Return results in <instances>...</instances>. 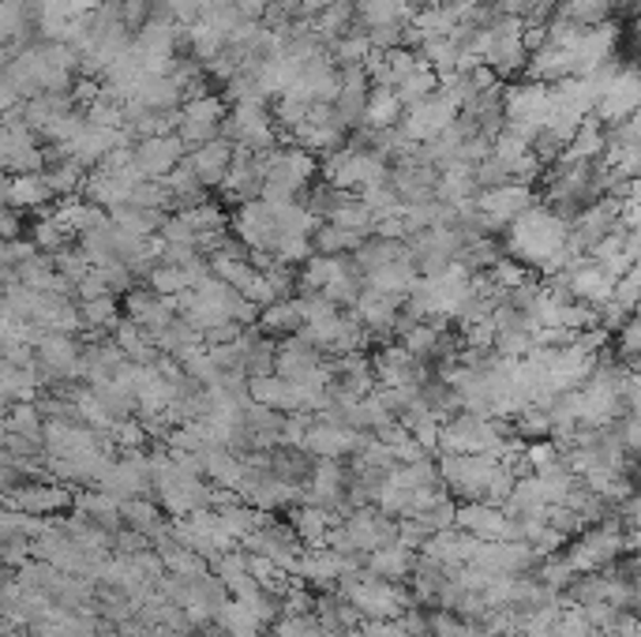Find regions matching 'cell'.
Segmentation results:
<instances>
[{"label": "cell", "instance_id": "cell-5", "mask_svg": "<svg viewBox=\"0 0 641 637\" xmlns=\"http://www.w3.org/2000/svg\"><path fill=\"white\" fill-rule=\"evenodd\" d=\"M536 203L533 188L530 184H495V188H480L477 199H473V214L480 222V230L488 236H499L514 217H522L530 206Z\"/></svg>", "mask_w": 641, "mask_h": 637}, {"label": "cell", "instance_id": "cell-28", "mask_svg": "<svg viewBox=\"0 0 641 637\" xmlns=\"http://www.w3.org/2000/svg\"><path fill=\"white\" fill-rule=\"evenodd\" d=\"M330 525H338L334 518H330V510L323 507H312V502H297L293 513H289V529L297 532V540L305 544L308 551L323 548V532Z\"/></svg>", "mask_w": 641, "mask_h": 637}, {"label": "cell", "instance_id": "cell-20", "mask_svg": "<svg viewBox=\"0 0 641 637\" xmlns=\"http://www.w3.org/2000/svg\"><path fill=\"white\" fill-rule=\"evenodd\" d=\"M477 180H473V166H466V161H450V166L439 169L436 177V192L431 199H439V203L455 206V211H469L477 199Z\"/></svg>", "mask_w": 641, "mask_h": 637}, {"label": "cell", "instance_id": "cell-7", "mask_svg": "<svg viewBox=\"0 0 641 637\" xmlns=\"http://www.w3.org/2000/svg\"><path fill=\"white\" fill-rule=\"evenodd\" d=\"M229 236L241 241L248 252L270 255L278 244V222H275V206L267 199H248V203H237L229 214Z\"/></svg>", "mask_w": 641, "mask_h": 637}, {"label": "cell", "instance_id": "cell-11", "mask_svg": "<svg viewBox=\"0 0 641 637\" xmlns=\"http://www.w3.org/2000/svg\"><path fill=\"white\" fill-rule=\"evenodd\" d=\"M349 544H353L356 555H367V551L383 548V544H394V537H398V521L386 518V513L380 507H356L349 510V518L342 521Z\"/></svg>", "mask_w": 641, "mask_h": 637}, {"label": "cell", "instance_id": "cell-41", "mask_svg": "<svg viewBox=\"0 0 641 637\" xmlns=\"http://www.w3.org/2000/svg\"><path fill=\"white\" fill-rule=\"evenodd\" d=\"M147 548H150V540L143 532L125 529V525L113 532V555H139V551H147Z\"/></svg>", "mask_w": 641, "mask_h": 637}, {"label": "cell", "instance_id": "cell-18", "mask_svg": "<svg viewBox=\"0 0 641 637\" xmlns=\"http://www.w3.org/2000/svg\"><path fill=\"white\" fill-rule=\"evenodd\" d=\"M356 319H361V327L367 330V338H386V335H394V319H398V311H402V300L398 297H386V293L380 289H361V297H356L353 308Z\"/></svg>", "mask_w": 641, "mask_h": 637}, {"label": "cell", "instance_id": "cell-6", "mask_svg": "<svg viewBox=\"0 0 641 637\" xmlns=\"http://www.w3.org/2000/svg\"><path fill=\"white\" fill-rule=\"evenodd\" d=\"M128 53L143 64L147 75H165L181 56V26L169 19H147L136 34H131Z\"/></svg>", "mask_w": 641, "mask_h": 637}, {"label": "cell", "instance_id": "cell-16", "mask_svg": "<svg viewBox=\"0 0 641 637\" xmlns=\"http://www.w3.org/2000/svg\"><path fill=\"white\" fill-rule=\"evenodd\" d=\"M259 188H263V155H248V150L233 147L229 173H225L218 192L237 206L248 203V199H259Z\"/></svg>", "mask_w": 641, "mask_h": 637}, {"label": "cell", "instance_id": "cell-22", "mask_svg": "<svg viewBox=\"0 0 641 637\" xmlns=\"http://www.w3.org/2000/svg\"><path fill=\"white\" fill-rule=\"evenodd\" d=\"M72 510L75 518L90 521V525L106 529V532H117L125 521H120V502L106 496V491H94V488H83L79 496H72Z\"/></svg>", "mask_w": 641, "mask_h": 637}, {"label": "cell", "instance_id": "cell-27", "mask_svg": "<svg viewBox=\"0 0 641 637\" xmlns=\"http://www.w3.org/2000/svg\"><path fill=\"white\" fill-rule=\"evenodd\" d=\"M402 102L394 87H372L367 91V102H364V113H361V128L364 131H383V128H394L402 120Z\"/></svg>", "mask_w": 641, "mask_h": 637}, {"label": "cell", "instance_id": "cell-17", "mask_svg": "<svg viewBox=\"0 0 641 637\" xmlns=\"http://www.w3.org/2000/svg\"><path fill=\"white\" fill-rule=\"evenodd\" d=\"M188 161V169L195 173V180L206 188V192H218L222 188V180L225 173H229V161H233V142L229 139H211V142H203V147H195V150H188L184 155Z\"/></svg>", "mask_w": 641, "mask_h": 637}, {"label": "cell", "instance_id": "cell-1", "mask_svg": "<svg viewBox=\"0 0 641 637\" xmlns=\"http://www.w3.org/2000/svg\"><path fill=\"white\" fill-rule=\"evenodd\" d=\"M570 225L559 214H552L548 206L533 203L522 217H514L503 230V248L511 259L530 266L536 278H548V274L563 270L570 263L567 252Z\"/></svg>", "mask_w": 641, "mask_h": 637}, {"label": "cell", "instance_id": "cell-15", "mask_svg": "<svg viewBox=\"0 0 641 637\" xmlns=\"http://www.w3.org/2000/svg\"><path fill=\"white\" fill-rule=\"evenodd\" d=\"M125 319H131L136 327H143L150 338L158 335V330H165L169 322L177 319V308H173V297H158L154 289H131L125 293Z\"/></svg>", "mask_w": 641, "mask_h": 637}, {"label": "cell", "instance_id": "cell-25", "mask_svg": "<svg viewBox=\"0 0 641 637\" xmlns=\"http://www.w3.org/2000/svg\"><path fill=\"white\" fill-rule=\"evenodd\" d=\"M256 330L263 338H293L300 335V308H297V297H281L275 304H267V308H259L256 316Z\"/></svg>", "mask_w": 641, "mask_h": 637}, {"label": "cell", "instance_id": "cell-43", "mask_svg": "<svg viewBox=\"0 0 641 637\" xmlns=\"http://www.w3.org/2000/svg\"><path fill=\"white\" fill-rule=\"evenodd\" d=\"M327 4H334V0H300V19H316Z\"/></svg>", "mask_w": 641, "mask_h": 637}, {"label": "cell", "instance_id": "cell-2", "mask_svg": "<svg viewBox=\"0 0 641 637\" xmlns=\"http://www.w3.org/2000/svg\"><path fill=\"white\" fill-rule=\"evenodd\" d=\"M319 180V158L293 142H278L270 155H263V188L259 199L267 203H293L308 192V184Z\"/></svg>", "mask_w": 641, "mask_h": 637}, {"label": "cell", "instance_id": "cell-8", "mask_svg": "<svg viewBox=\"0 0 641 637\" xmlns=\"http://www.w3.org/2000/svg\"><path fill=\"white\" fill-rule=\"evenodd\" d=\"M458 120V106L447 98V94H428L424 102H417V106H409L402 113L398 128L405 131V139L417 142V147H424V142H431L436 136H442L450 125Z\"/></svg>", "mask_w": 641, "mask_h": 637}, {"label": "cell", "instance_id": "cell-14", "mask_svg": "<svg viewBox=\"0 0 641 637\" xmlns=\"http://www.w3.org/2000/svg\"><path fill=\"white\" fill-rule=\"evenodd\" d=\"M361 435L364 432H353V427L345 424H327V421H312L305 432V443H300V450L308 454V458H330V461H342L349 454L361 446Z\"/></svg>", "mask_w": 641, "mask_h": 637}, {"label": "cell", "instance_id": "cell-21", "mask_svg": "<svg viewBox=\"0 0 641 637\" xmlns=\"http://www.w3.org/2000/svg\"><path fill=\"white\" fill-rule=\"evenodd\" d=\"M413 563H417V551H409L405 544H398V540H394V544H383V548L367 551V555H364L367 574L383 577V582H394V585L409 582Z\"/></svg>", "mask_w": 641, "mask_h": 637}, {"label": "cell", "instance_id": "cell-35", "mask_svg": "<svg viewBox=\"0 0 641 637\" xmlns=\"http://www.w3.org/2000/svg\"><path fill=\"white\" fill-rule=\"evenodd\" d=\"M0 427H4V432H12V435H23V439L42 443L45 416H42V408H38L34 402H12V408L4 413Z\"/></svg>", "mask_w": 641, "mask_h": 637}, {"label": "cell", "instance_id": "cell-23", "mask_svg": "<svg viewBox=\"0 0 641 637\" xmlns=\"http://www.w3.org/2000/svg\"><path fill=\"white\" fill-rule=\"evenodd\" d=\"M56 203L42 173H12L8 177V206L12 211H50Z\"/></svg>", "mask_w": 641, "mask_h": 637}, {"label": "cell", "instance_id": "cell-37", "mask_svg": "<svg viewBox=\"0 0 641 637\" xmlns=\"http://www.w3.org/2000/svg\"><path fill=\"white\" fill-rule=\"evenodd\" d=\"M330 225H338V230H349V233H361V236H372L375 233V214L367 211V206L361 203V199H349V203L338 206L334 214L327 217Z\"/></svg>", "mask_w": 641, "mask_h": 637}, {"label": "cell", "instance_id": "cell-26", "mask_svg": "<svg viewBox=\"0 0 641 637\" xmlns=\"http://www.w3.org/2000/svg\"><path fill=\"white\" fill-rule=\"evenodd\" d=\"M417 4L413 0H356V31H372V26L409 23Z\"/></svg>", "mask_w": 641, "mask_h": 637}, {"label": "cell", "instance_id": "cell-19", "mask_svg": "<svg viewBox=\"0 0 641 637\" xmlns=\"http://www.w3.org/2000/svg\"><path fill=\"white\" fill-rule=\"evenodd\" d=\"M455 529L469 532V537H477V540H506L511 518L499 507H488V502H458Z\"/></svg>", "mask_w": 641, "mask_h": 637}, {"label": "cell", "instance_id": "cell-13", "mask_svg": "<svg viewBox=\"0 0 641 637\" xmlns=\"http://www.w3.org/2000/svg\"><path fill=\"white\" fill-rule=\"evenodd\" d=\"M638 102H641V79L634 72V64H623V72L608 83L605 91L597 94V106H592V117L600 125H619V120L634 117L638 113Z\"/></svg>", "mask_w": 641, "mask_h": 637}, {"label": "cell", "instance_id": "cell-42", "mask_svg": "<svg viewBox=\"0 0 641 637\" xmlns=\"http://www.w3.org/2000/svg\"><path fill=\"white\" fill-rule=\"evenodd\" d=\"M270 0H233V8L241 12V19H248V23H259L263 12H267Z\"/></svg>", "mask_w": 641, "mask_h": 637}, {"label": "cell", "instance_id": "cell-40", "mask_svg": "<svg viewBox=\"0 0 641 637\" xmlns=\"http://www.w3.org/2000/svg\"><path fill=\"white\" fill-rule=\"evenodd\" d=\"M222 136V125H203V120H184L181 117V128H177V139L184 142V150H195L203 142L218 139Z\"/></svg>", "mask_w": 641, "mask_h": 637}, {"label": "cell", "instance_id": "cell-32", "mask_svg": "<svg viewBox=\"0 0 641 637\" xmlns=\"http://www.w3.org/2000/svg\"><path fill=\"white\" fill-rule=\"evenodd\" d=\"M45 184H50L53 199H68L83 192V180H87V166H79L75 158H56L42 169Z\"/></svg>", "mask_w": 641, "mask_h": 637}, {"label": "cell", "instance_id": "cell-45", "mask_svg": "<svg viewBox=\"0 0 641 637\" xmlns=\"http://www.w3.org/2000/svg\"><path fill=\"white\" fill-rule=\"evenodd\" d=\"M450 4H458V8H480V4H492V0H450Z\"/></svg>", "mask_w": 641, "mask_h": 637}, {"label": "cell", "instance_id": "cell-39", "mask_svg": "<svg viewBox=\"0 0 641 637\" xmlns=\"http://www.w3.org/2000/svg\"><path fill=\"white\" fill-rule=\"evenodd\" d=\"M225 113H229V106H225L222 94H203V98H192L181 106L184 120H203V125H222Z\"/></svg>", "mask_w": 641, "mask_h": 637}, {"label": "cell", "instance_id": "cell-30", "mask_svg": "<svg viewBox=\"0 0 641 637\" xmlns=\"http://www.w3.org/2000/svg\"><path fill=\"white\" fill-rule=\"evenodd\" d=\"M605 136L608 128L600 125L597 117H586L578 125V131L570 136V142L563 147V161H600V155H605Z\"/></svg>", "mask_w": 641, "mask_h": 637}, {"label": "cell", "instance_id": "cell-44", "mask_svg": "<svg viewBox=\"0 0 641 637\" xmlns=\"http://www.w3.org/2000/svg\"><path fill=\"white\" fill-rule=\"evenodd\" d=\"M12 56H15V50H12V45H0V72L8 68V61H12Z\"/></svg>", "mask_w": 641, "mask_h": 637}, {"label": "cell", "instance_id": "cell-12", "mask_svg": "<svg viewBox=\"0 0 641 637\" xmlns=\"http://www.w3.org/2000/svg\"><path fill=\"white\" fill-rule=\"evenodd\" d=\"M372 375L375 386H420L431 372L420 360L409 357V349L402 341H383L372 353Z\"/></svg>", "mask_w": 641, "mask_h": 637}, {"label": "cell", "instance_id": "cell-33", "mask_svg": "<svg viewBox=\"0 0 641 637\" xmlns=\"http://www.w3.org/2000/svg\"><path fill=\"white\" fill-rule=\"evenodd\" d=\"M203 270H206V266H169V263H158L143 282L158 293V297H177V293L192 289V282L200 278Z\"/></svg>", "mask_w": 641, "mask_h": 637}, {"label": "cell", "instance_id": "cell-38", "mask_svg": "<svg viewBox=\"0 0 641 637\" xmlns=\"http://www.w3.org/2000/svg\"><path fill=\"white\" fill-rule=\"evenodd\" d=\"M327 53H330V61L338 64V68H349V64H364V56L372 53V42L364 38V31H349L342 38H334V42L327 45Z\"/></svg>", "mask_w": 641, "mask_h": 637}, {"label": "cell", "instance_id": "cell-34", "mask_svg": "<svg viewBox=\"0 0 641 637\" xmlns=\"http://www.w3.org/2000/svg\"><path fill=\"white\" fill-rule=\"evenodd\" d=\"M367 236L361 233H349V230H338L330 222H319L316 233H312V252L316 255H353Z\"/></svg>", "mask_w": 641, "mask_h": 637}, {"label": "cell", "instance_id": "cell-31", "mask_svg": "<svg viewBox=\"0 0 641 637\" xmlns=\"http://www.w3.org/2000/svg\"><path fill=\"white\" fill-rule=\"evenodd\" d=\"M113 341H117V349L125 353V360H131V364H154V357H158L154 341H150L147 330L136 327L131 319L120 316V322L113 327Z\"/></svg>", "mask_w": 641, "mask_h": 637}, {"label": "cell", "instance_id": "cell-36", "mask_svg": "<svg viewBox=\"0 0 641 637\" xmlns=\"http://www.w3.org/2000/svg\"><path fill=\"white\" fill-rule=\"evenodd\" d=\"M439 91V75L428 68V64H417L405 79L394 87V94H398V102H402V109H409V106H417V102H424L428 94H436Z\"/></svg>", "mask_w": 641, "mask_h": 637}, {"label": "cell", "instance_id": "cell-10", "mask_svg": "<svg viewBox=\"0 0 641 637\" xmlns=\"http://www.w3.org/2000/svg\"><path fill=\"white\" fill-rule=\"evenodd\" d=\"M184 142L173 136H147V139H136L131 142V166L143 180H162L173 173L177 166L184 161Z\"/></svg>", "mask_w": 641, "mask_h": 637}, {"label": "cell", "instance_id": "cell-9", "mask_svg": "<svg viewBox=\"0 0 641 637\" xmlns=\"http://www.w3.org/2000/svg\"><path fill=\"white\" fill-rule=\"evenodd\" d=\"M0 507L19 510V513H31V518H56L72 507V491L64 484H12L8 491H0Z\"/></svg>", "mask_w": 641, "mask_h": 637}, {"label": "cell", "instance_id": "cell-24", "mask_svg": "<svg viewBox=\"0 0 641 637\" xmlns=\"http://www.w3.org/2000/svg\"><path fill=\"white\" fill-rule=\"evenodd\" d=\"M128 102L136 109H181L184 94H181V87H177L173 75L165 72V75H143Z\"/></svg>", "mask_w": 641, "mask_h": 637}, {"label": "cell", "instance_id": "cell-3", "mask_svg": "<svg viewBox=\"0 0 641 637\" xmlns=\"http://www.w3.org/2000/svg\"><path fill=\"white\" fill-rule=\"evenodd\" d=\"M334 593L342 596L345 604H353L356 612L364 615V619H398V615L405 612V607L413 604V596L405 593L402 585L383 582V577L367 574L364 566L356 570V574L338 577Z\"/></svg>", "mask_w": 641, "mask_h": 637}, {"label": "cell", "instance_id": "cell-29", "mask_svg": "<svg viewBox=\"0 0 641 637\" xmlns=\"http://www.w3.org/2000/svg\"><path fill=\"white\" fill-rule=\"evenodd\" d=\"M364 285L367 289L386 293V297L405 300L413 285H417V270H413V259H398V263H386V266H380V270L364 274Z\"/></svg>", "mask_w": 641, "mask_h": 637}, {"label": "cell", "instance_id": "cell-4", "mask_svg": "<svg viewBox=\"0 0 641 637\" xmlns=\"http://www.w3.org/2000/svg\"><path fill=\"white\" fill-rule=\"evenodd\" d=\"M222 139H229L233 147L248 150V155H270L281 142V131L270 117L267 102H233L229 113L222 120Z\"/></svg>", "mask_w": 641, "mask_h": 637}, {"label": "cell", "instance_id": "cell-46", "mask_svg": "<svg viewBox=\"0 0 641 637\" xmlns=\"http://www.w3.org/2000/svg\"><path fill=\"white\" fill-rule=\"evenodd\" d=\"M338 637H364V630H361V626H353V630H342Z\"/></svg>", "mask_w": 641, "mask_h": 637}]
</instances>
